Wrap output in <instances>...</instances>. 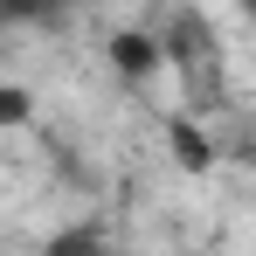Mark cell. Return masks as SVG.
Here are the masks:
<instances>
[{"label":"cell","mask_w":256,"mask_h":256,"mask_svg":"<svg viewBox=\"0 0 256 256\" xmlns=\"http://www.w3.org/2000/svg\"><path fill=\"white\" fill-rule=\"evenodd\" d=\"M28 118V90H0V125H21Z\"/></svg>","instance_id":"cell-1"}]
</instances>
